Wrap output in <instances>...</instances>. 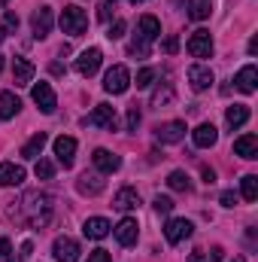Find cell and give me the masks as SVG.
<instances>
[{
    "instance_id": "6da1fadb",
    "label": "cell",
    "mask_w": 258,
    "mask_h": 262,
    "mask_svg": "<svg viewBox=\"0 0 258 262\" xmlns=\"http://www.w3.org/2000/svg\"><path fill=\"white\" fill-rule=\"evenodd\" d=\"M21 210H24V220L34 229H40V226H46L52 220V198L46 195V192H24Z\"/></svg>"
},
{
    "instance_id": "7a4b0ae2",
    "label": "cell",
    "mask_w": 258,
    "mask_h": 262,
    "mask_svg": "<svg viewBox=\"0 0 258 262\" xmlns=\"http://www.w3.org/2000/svg\"><path fill=\"white\" fill-rule=\"evenodd\" d=\"M61 31L70 34V37H82V34L88 31V15H85V9H79V6H64V12H61Z\"/></svg>"
},
{
    "instance_id": "3957f363",
    "label": "cell",
    "mask_w": 258,
    "mask_h": 262,
    "mask_svg": "<svg viewBox=\"0 0 258 262\" xmlns=\"http://www.w3.org/2000/svg\"><path fill=\"white\" fill-rule=\"evenodd\" d=\"M131 85V70L125 64H116L107 70V76H104V89L110 92V95H125Z\"/></svg>"
},
{
    "instance_id": "277c9868",
    "label": "cell",
    "mask_w": 258,
    "mask_h": 262,
    "mask_svg": "<svg viewBox=\"0 0 258 262\" xmlns=\"http://www.w3.org/2000/svg\"><path fill=\"white\" fill-rule=\"evenodd\" d=\"M31 98H34V104L46 113V116H52L55 113V107H58V98H55V89L49 85V82H37L34 89H31Z\"/></svg>"
},
{
    "instance_id": "5b68a950",
    "label": "cell",
    "mask_w": 258,
    "mask_h": 262,
    "mask_svg": "<svg viewBox=\"0 0 258 262\" xmlns=\"http://www.w3.org/2000/svg\"><path fill=\"white\" fill-rule=\"evenodd\" d=\"M192 232H194L192 220H183V216H176V220H170V223L164 226V238H167V244H179V241L192 238Z\"/></svg>"
},
{
    "instance_id": "8992f818",
    "label": "cell",
    "mask_w": 258,
    "mask_h": 262,
    "mask_svg": "<svg viewBox=\"0 0 258 262\" xmlns=\"http://www.w3.org/2000/svg\"><path fill=\"white\" fill-rule=\"evenodd\" d=\"M104 61V55H100V49H85V52H79V58H76V73L79 76H94L97 73V67Z\"/></svg>"
},
{
    "instance_id": "52a82bcc",
    "label": "cell",
    "mask_w": 258,
    "mask_h": 262,
    "mask_svg": "<svg viewBox=\"0 0 258 262\" xmlns=\"http://www.w3.org/2000/svg\"><path fill=\"white\" fill-rule=\"evenodd\" d=\"M52 25H55V15H52L49 6H40V9L34 12V18H31V28H34V37H37V40H46L49 31H52Z\"/></svg>"
},
{
    "instance_id": "ba28073f",
    "label": "cell",
    "mask_w": 258,
    "mask_h": 262,
    "mask_svg": "<svg viewBox=\"0 0 258 262\" xmlns=\"http://www.w3.org/2000/svg\"><path fill=\"white\" fill-rule=\"evenodd\" d=\"M52 253H55V259L58 262H79V244L73 241V238H55V244H52Z\"/></svg>"
},
{
    "instance_id": "9c48e42d",
    "label": "cell",
    "mask_w": 258,
    "mask_h": 262,
    "mask_svg": "<svg viewBox=\"0 0 258 262\" xmlns=\"http://www.w3.org/2000/svg\"><path fill=\"white\" fill-rule=\"evenodd\" d=\"M189 52H192L194 58H210L213 55V37H210V31H194L192 37H189Z\"/></svg>"
},
{
    "instance_id": "30bf717a",
    "label": "cell",
    "mask_w": 258,
    "mask_h": 262,
    "mask_svg": "<svg viewBox=\"0 0 258 262\" xmlns=\"http://www.w3.org/2000/svg\"><path fill=\"white\" fill-rule=\"evenodd\" d=\"M183 137H186V122H179V119L164 122V125L155 128V140H161V143H179Z\"/></svg>"
},
{
    "instance_id": "8fae6325",
    "label": "cell",
    "mask_w": 258,
    "mask_h": 262,
    "mask_svg": "<svg viewBox=\"0 0 258 262\" xmlns=\"http://www.w3.org/2000/svg\"><path fill=\"white\" fill-rule=\"evenodd\" d=\"M91 162H94V168H97L100 174H116V171L122 168V159H119L116 152H110V149H94Z\"/></svg>"
},
{
    "instance_id": "7c38bea8",
    "label": "cell",
    "mask_w": 258,
    "mask_h": 262,
    "mask_svg": "<svg viewBox=\"0 0 258 262\" xmlns=\"http://www.w3.org/2000/svg\"><path fill=\"white\" fill-rule=\"evenodd\" d=\"M189 82H192L194 92H203V89H210L213 82H216V76H213V70L203 64H192L189 67Z\"/></svg>"
},
{
    "instance_id": "4fadbf2b",
    "label": "cell",
    "mask_w": 258,
    "mask_h": 262,
    "mask_svg": "<svg viewBox=\"0 0 258 262\" xmlns=\"http://www.w3.org/2000/svg\"><path fill=\"white\" fill-rule=\"evenodd\" d=\"M88 125H97V128H116V110L110 104H97L94 113L88 116Z\"/></svg>"
},
{
    "instance_id": "5bb4252c",
    "label": "cell",
    "mask_w": 258,
    "mask_h": 262,
    "mask_svg": "<svg viewBox=\"0 0 258 262\" xmlns=\"http://www.w3.org/2000/svg\"><path fill=\"white\" fill-rule=\"evenodd\" d=\"M192 140H194V146H197V149H210V146H216L219 131H216L213 122H203V125H197V128H194Z\"/></svg>"
},
{
    "instance_id": "9a60e30c",
    "label": "cell",
    "mask_w": 258,
    "mask_h": 262,
    "mask_svg": "<svg viewBox=\"0 0 258 262\" xmlns=\"http://www.w3.org/2000/svg\"><path fill=\"white\" fill-rule=\"evenodd\" d=\"M55 156L64 168H73V159H76V140L73 137H55Z\"/></svg>"
},
{
    "instance_id": "2e32d148",
    "label": "cell",
    "mask_w": 258,
    "mask_h": 262,
    "mask_svg": "<svg viewBox=\"0 0 258 262\" xmlns=\"http://www.w3.org/2000/svg\"><path fill=\"white\" fill-rule=\"evenodd\" d=\"M137 235H140V226H137V220H134V216H125V220L116 226V238H119V244H122V247L137 244Z\"/></svg>"
},
{
    "instance_id": "e0dca14e",
    "label": "cell",
    "mask_w": 258,
    "mask_h": 262,
    "mask_svg": "<svg viewBox=\"0 0 258 262\" xmlns=\"http://www.w3.org/2000/svg\"><path fill=\"white\" fill-rule=\"evenodd\" d=\"M110 220H104V216H91V220H85V226H82V235L85 238H91V241H100V238H107L110 235Z\"/></svg>"
},
{
    "instance_id": "ac0fdd59",
    "label": "cell",
    "mask_w": 258,
    "mask_h": 262,
    "mask_svg": "<svg viewBox=\"0 0 258 262\" xmlns=\"http://www.w3.org/2000/svg\"><path fill=\"white\" fill-rule=\"evenodd\" d=\"M234 82H237V89L243 92V95H252L258 89V67L255 64H246L237 76H234Z\"/></svg>"
},
{
    "instance_id": "d6986e66",
    "label": "cell",
    "mask_w": 258,
    "mask_h": 262,
    "mask_svg": "<svg viewBox=\"0 0 258 262\" xmlns=\"http://www.w3.org/2000/svg\"><path fill=\"white\" fill-rule=\"evenodd\" d=\"M34 64L28 61V58H12V79H15V85H31L34 82Z\"/></svg>"
},
{
    "instance_id": "ffe728a7",
    "label": "cell",
    "mask_w": 258,
    "mask_h": 262,
    "mask_svg": "<svg viewBox=\"0 0 258 262\" xmlns=\"http://www.w3.org/2000/svg\"><path fill=\"white\" fill-rule=\"evenodd\" d=\"M24 180V168L15 162H3L0 165V186H18Z\"/></svg>"
},
{
    "instance_id": "44dd1931",
    "label": "cell",
    "mask_w": 258,
    "mask_h": 262,
    "mask_svg": "<svg viewBox=\"0 0 258 262\" xmlns=\"http://www.w3.org/2000/svg\"><path fill=\"white\" fill-rule=\"evenodd\" d=\"M104 186H107V180H100L97 174H82V177L76 180V189H79L82 195H100Z\"/></svg>"
},
{
    "instance_id": "7402d4cb",
    "label": "cell",
    "mask_w": 258,
    "mask_h": 262,
    "mask_svg": "<svg viewBox=\"0 0 258 262\" xmlns=\"http://www.w3.org/2000/svg\"><path fill=\"white\" fill-rule=\"evenodd\" d=\"M234 152L240 159H258V137L255 134H243L234 140Z\"/></svg>"
},
{
    "instance_id": "603a6c76",
    "label": "cell",
    "mask_w": 258,
    "mask_h": 262,
    "mask_svg": "<svg viewBox=\"0 0 258 262\" xmlns=\"http://www.w3.org/2000/svg\"><path fill=\"white\" fill-rule=\"evenodd\" d=\"M140 37L146 40V43H152V40H158L161 37V21L155 18V15H140Z\"/></svg>"
},
{
    "instance_id": "cb8c5ba5",
    "label": "cell",
    "mask_w": 258,
    "mask_h": 262,
    "mask_svg": "<svg viewBox=\"0 0 258 262\" xmlns=\"http://www.w3.org/2000/svg\"><path fill=\"white\" fill-rule=\"evenodd\" d=\"M225 122H228V128L246 125V122H249V107H246V104H231L228 113H225Z\"/></svg>"
},
{
    "instance_id": "d4e9b609",
    "label": "cell",
    "mask_w": 258,
    "mask_h": 262,
    "mask_svg": "<svg viewBox=\"0 0 258 262\" xmlns=\"http://www.w3.org/2000/svg\"><path fill=\"white\" fill-rule=\"evenodd\" d=\"M137 204H140V192H137V189H131V186L119 189L116 198H113V207H119V210H134Z\"/></svg>"
},
{
    "instance_id": "484cf974",
    "label": "cell",
    "mask_w": 258,
    "mask_h": 262,
    "mask_svg": "<svg viewBox=\"0 0 258 262\" xmlns=\"http://www.w3.org/2000/svg\"><path fill=\"white\" fill-rule=\"evenodd\" d=\"M21 110V101L12 92H0V119H12Z\"/></svg>"
},
{
    "instance_id": "4316f807",
    "label": "cell",
    "mask_w": 258,
    "mask_h": 262,
    "mask_svg": "<svg viewBox=\"0 0 258 262\" xmlns=\"http://www.w3.org/2000/svg\"><path fill=\"white\" fill-rule=\"evenodd\" d=\"M43 146H46V134H43V131H37V134L21 146V159H40Z\"/></svg>"
},
{
    "instance_id": "83f0119b",
    "label": "cell",
    "mask_w": 258,
    "mask_h": 262,
    "mask_svg": "<svg viewBox=\"0 0 258 262\" xmlns=\"http://www.w3.org/2000/svg\"><path fill=\"white\" fill-rule=\"evenodd\" d=\"M210 12H213V3L210 0H189V18L203 21V18H210Z\"/></svg>"
},
{
    "instance_id": "f1b7e54d",
    "label": "cell",
    "mask_w": 258,
    "mask_h": 262,
    "mask_svg": "<svg viewBox=\"0 0 258 262\" xmlns=\"http://www.w3.org/2000/svg\"><path fill=\"white\" fill-rule=\"evenodd\" d=\"M167 186H170L173 192H189V189H192V180H189V174H186V171H170Z\"/></svg>"
},
{
    "instance_id": "f546056e",
    "label": "cell",
    "mask_w": 258,
    "mask_h": 262,
    "mask_svg": "<svg viewBox=\"0 0 258 262\" xmlns=\"http://www.w3.org/2000/svg\"><path fill=\"white\" fill-rule=\"evenodd\" d=\"M240 192H243L246 201H255L258 198V177L255 174H246V177L240 180Z\"/></svg>"
},
{
    "instance_id": "4dcf8cb0",
    "label": "cell",
    "mask_w": 258,
    "mask_h": 262,
    "mask_svg": "<svg viewBox=\"0 0 258 262\" xmlns=\"http://www.w3.org/2000/svg\"><path fill=\"white\" fill-rule=\"evenodd\" d=\"M173 101V89H170V82H164L161 89H155V95H152V107H164V104H170Z\"/></svg>"
},
{
    "instance_id": "1f68e13d",
    "label": "cell",
    "mask_w": 258,
    "mask_h": 262,
    "mask_svg": "<svg viewBox=\"0 0 258 262\" xmlns=\"http://www.w3.org/2000/svg\"><path fill=\"white\" fill-rule=\"evenodd\" d=\"M34 174H37L40 180H52V174H55V165H52L49 159H40V162L34 165Z\"/></svg>"
},
{
    "instance_id": "d6a6232c",
    "label": "cell",
    "mask_w": 258,
    "mask_h": 262,
    "mask_svg": "<svg viewBox=\"0 0 258 262\" xmlns=\"http://www.w3.org/2000/svg\"><path fill=\"white\" fill-rule=\"evenodd\" d=\"M155 76H158V73H155V67H143V70L137 73V89H149Z\"/></svg>"
},
{
    "instance_id": "836d02e7",
    "label": "cell",
    "mask_w": 258,
    "mask_h": 262,
    "mask_svg": "<svg viewBox=\"0 0 258 262\" xmlns=\"http://www.w3.org/2000/svg\"><path fill=\"white\" fill-rule=\"evenodd\" d=\"M113 3H116V0H100V6H97V21H110V18H113Z\"/></svg>"
},
{
    "instance_id": "e575fe53",
    "label": "cell",
    "mask_w": 258,
    "mask_h": 262,
    "mask_svg": "<svg viewBox=\"0 0 258 262\" xmlns=\"http://www.w3.org/2000/svg\"><path fill=\"white\" fill-rule=\"evenodd\" d=\"M128 52H131V55H140V58H146V55H149V43L140 37V40H134V43L128 46Z\"/></svg>"
},
{
    "instance_id": "d590c367",
    "label": "cell",
    "mask_w": 258,
    "mask_h": 262,
    "mask_svg": "<svg viewBox=\"0 0 258 262\" xmlns=\"http://www.w3.org/2000/svg\"><path fill=\"white\" fill-rule=\"evenodd\" d=\"M152 207H155L158 213H170V210H173V201H170L167 195H155V201H152Z\"/></svg>"
},
{
    "instance_id": "8d00e7d4",
    "label": "cell",
    "mask_w": 258,
    "mask_h": 262,
    "mask_svg": "<svg viewBox=\"0 0 258 262\" xmlns=\"http://www.w3.org/2000/svg\"><path fill=\"white\" fill-rule=\"evenodd\" d=\"M137 125H140V110H137V104H134V107H128V116H125V128H128V131H137Z\"/></svg>"
},
{
    "instance_id": "74e56055",
    "label": "cell",
    "mask_w": 258,
    "mask_h": 262,
    "mask_svg": "<svg viewBox=\"0 0 258 262\" xmlns=\"http://www.w3.org/2000/svg\"><path fill=\"white\" fill-rule=\"evenodd\" d=\"M0 262H12V244H9V238H0Z\"/></svg>"
},
{
    "instance_id": "f35d334b",
    "label": "cell",
    "mask_w": 258,
    "mask_h": 262,
    "mask_svg": "<svg viewBox=\"0 0 258 262\" xmlns=\"http://www.w3.org/2000/svg\"><path fill=\"white\" fill-rule=\"evenodd\" d=\"M125 28H128V25H125V21L119 18V21H116V25L110 28V34H107V37H110V40H122V37H125Z\"/></svg>"
},
{
    "instance_id": "ab89813d",
    "label": "cell",
    "mask_w": 258,
    "mask_h": 262,
    "mask_svg": "<svg viewBox=\"0 0 258 262\" xmlns=\"http://www.w3.org/2000/svg\"><path fill=\"white\" fill-rule=\"evenodd\" d=\"M161 49H164L167 55H176V49H179V37H173V34H170V37L164 40V46H161Z\"/></svg>"
},
{
    "instance_id": "60d3db41",
    "label": "cell",
    "mask_w": 258,
    "mask_h": 262,
    "mask_svg": "<svg viewBox=\"0 0 258 262\" xmlns=\"http://www.w3.org/2000/svg\"><path fill=\"white\" fill-rule=\"evenodd\" d=\"M88 262H113V256H110L107 250H91V253H88Z\"/></svg>"
},
{
    "instance_id": "b9f144b4",
    "label": "cell",
    "mask_w": 258,
    "mask_h": 262,
    "mask_svg": "<svg viewBox=\"0 0 258 262\" xmlns=\"http://www.w3.org/2000/svg\"><path fill=\"white\" fill-rule=\"evenodd\" d=\"M219 201H222V207H234L240 198H237V192H231V189H228V192H222V198H219Z\"/></svg>"
},
{
    "instance_id": "7bdbcfd3",
    "label": "cell",
    "mask_w": 258,
    "mask_h": 262,
    "mask_svg": "<svg viewBox=\"0 0 258 262\" xmlns=\"http://www.w3.org/2000/svg\"><path fill=\"white\" fill-rule=\"evenodd\" d=\"M3 25H6L9 31H15V28H18V15H15V12H6V15H3Z\"/></svg>"
},
{
    "instance_id": "ee69618b",
    "label": "cell",
    "mask_w": 258,
    "mask_h": 262,
    "mask_svg": "<svg viewBox=\"0 0 258 262\" xmlns=\"http://www.w3.org/2000/svg\"><path fill=\"white\" fill-rule=\"evenodd\" d=\"M200 177H203V183H216V171L213 168H200Z\"/></svg>"
},
{
    "instance_id": "f6af8a7d",
    "label": "cell",
    "mask_w": 258,
    "mask_h": 262,
    "mask_svg": "<svg viewBox=\"0 0 258 262\" xmlns=\"http://www.w3.org/2000/svg\"><path fill=\"white\" fill-rule=\"evenodd\" d=\"M31 250H34V244L24 241V244H21V259H31Z\"/></svg>"
},
{
    "instance_id": "bcb514c9",
    "label": "cell",
    "mask_w": 258,
    "mask_h": 262,
    "mask_svg": "<svg viewBox=\"0 0 258 262\" xmlns=\"http://www.w3.org/2000/svg\"><path fill=\"white\" fill-rule=\"evenodd\" d=\"M210 256H213V262H222V259H225V250H222V247H213V253H210Z\"/></svg>"
},
{
    "instance_id": "7dc6e473",
    "label": "cell",
    "mask_w": 258,
    "mask_h": 262,
    "mask_svg": "<svg viewBox=\"0 0 258 262\" xmlns=\"http://www.w3.org/2000/svg\"><path fill=\"white\" fill-rule=\"evenodd\" d=\"M189 262H207V256H203V253H200V250H194L192 256H189Z\"/></svg>"
},
{
    "instance_id": "c3c4849f",
    "label": "cell",
    "mask_w": 258,
    "mask_h": 262,
    "mask_svg": "<svg viewBox=\"0 0 258 262\" xmlns=\"http://www.w3.org/2000/svg\"><path fill=\"white\" fill-rule=\"evenodd\" d=\"M258 52V37H252V40H249V55H255Z\"/></svg>"
},
{
    "instance_id": "681fc988",
    "label": "cell",
    "mask_w": 258,
    "mask_h": 262,
    "mask_svg": "<svg viewBox=\"0 0 258 262\" xmlns=\"http://www.w3.org/2000/svg\"><path fill=\"white\" fill-rule=\"evenodd\" d=\"M6 31H9V28H6V25H3V21H0V43H3V40H6Z\"/></svg>"
},
{
    "instance_id": "f907efd6",
    "label": "cell",
    "mask_w": 258,
    "mask_h": 262,
    "mask_svg": "<svg viewBox=\"0 0 258 262\" xmlns=\"http://www.w3.org/2000/svg\"><path fill=\"white\" fill-rule=\"evenodd\" d=\"M131 3H146V0H131Z\"/></svg>"
},
{
    "instance_id": "816d5d0a",
    "label": "cell",
    "mask_w": 258,
    "mask_h": 262,
    "mask_svg": "<svg viewBox=\"0 0 258 262\" xmlns=\"http://www.w3.org/2000/svg\"><path fill=\"white\" fill-rule=\"evenodd\" d=\"M0 70H3V55H0Z\"/></svg>"
},
{
    "instance_id": "f5cc1de1",
    "label": "cell",
    "mask_w": 258,
    "mask_h": 262,
    "mask_svg": "<svg viewBox=\"0 0 258 262\" xmlns=\"http://www.w3.org/2000/svg\"><path fill=\"white\" fill-rule=\"evenodd\" d=\"M3 3H6V0H0V6H3Z\"/></svg>"
},
{
    "instance_id": "db71d44e",
    "label": "cell",
    "mask_w": 258,
    "mask_h": 262,
    "mask_svg": "<svg viewBox=\"0 0 258 262\" xmlns=\"http://www.w3.org/2000/svg\"><path fill=\"white\" fill-rule=\"evenodd\" d=\"M234 262H243V259H234Z\"/></svg>"
}]
</instances>
